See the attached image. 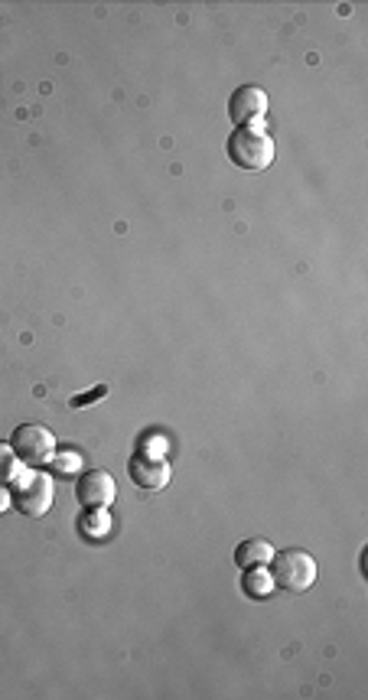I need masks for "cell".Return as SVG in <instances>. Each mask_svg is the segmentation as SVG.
Listing matches in <instances>:
<instances>
[{
	"mask_svg": "<svg viewBox=\"0 0 368 700\" xmlns=\"http://www.w3.org/2000/svg\"><path fill=\"white\" fill-rule=\"evenodd\" d=\"M271 567H274V574H271L274 583H277V587L290 590V593H303L316 583V560L307 551L274 554Z\"/></svg>",
	"mask_w": 368,
	"mask_h": 700,
	"instance_id": "4",
	"label": "cell"
},
{
	"mask_svg": "<svg viewBox=\"0 0 368 700\" xmlns=\"http://www.w3.org/2000/svg\"><path fill=\"white\" fill-rule=\"evenodd\" d=\"M114 495H118V486H114L111 473H105V469L82 473L79 482H75V499L85 508H111Z\"/></svg>",
	"mask_w": 368,
	"mask_h": 700,
	"instance_id": "6",
	"label": "cell"
},
{
	"mask_svg": "<svg viewBox=\"0 0 368 700\" xmlns=\"http://www.w3.org/2000/svg\"><path fill=\"white\" fill-rule=\"evenodd\" d=\"M111 528H114V521H111L108 508H88V512L79 518V531L85 534L88 541H105L111 534Z\"/></svg>",
	"mask_w": 368,
	"mask_h": 700,
	"instance_id": "10",
	"label": "cell"
},
{
	"mask_svg": "<svg viewBox=\"0 0 368 700\" xmlns=\"http://www.w3.org/2000/svg\"><path fill=\"white\" fill-rule=\"evenodd\" d=\"M274 140L258 131V127H235V134L228 137V157L238 170L261 173L274 163Z\"/></svg>",
	"mask_w": 368,
	"mask_h": 700,
	"instance_id": "1",
	"label": "cell"
},
{
	"mask_svg": "<svg viewBox=\"0 0 368 700\" xmlns=\"http://www.w3.org/2000/svg\"><path fill=\"white\" fill-rule=\"evenodd\" d=\"M10 505H14V495H10L7 486H0V515H7L10 512Z\"/></svg>",
	"mask_w": 368,
	"mask_h": 700,
	"instance_id": "13",
	"label": "cell"
},
{
	"mask_svg": "<svg viewBox=\"0 0 368 700\" xmlns=\"http://www.w3.org/2000/svg\"><path fill=\"white\" fill-rule=\"evenodd\" d=\"M241 590H245V596H251V600H268L277 590V583L268 574V567H248L245 577H241Z\"/></svg>",
	"mask_w": 368,
	"mask_h": 700,
	"instance_id": "9",
	"label": "cell"
},
{
	"mask_svg": "<svg viewBox=\"0 0 368 700\" xmlns=\"http://www.w3.org/2000/svg\"><path fill=\"white\" fill-rule=\"evenodd\" d=\"M53 499H56V482L49 479L46 473H40V469H33V473H23L17 479L14 505L20 508L23 515H30V518L46 515L49 508H53Z\"/></svg>",
	"mask_w": 368,
	"mask_h": 700,
	"instance_id": "3",
	"label": "cell"
},
{
	"mask_svg": "<svg viewBox=\"0 0 368 700\" xmlns=\"http://www.w3.org/2000/svg\"><path fill=\"white\" fill-rule=\"evenodd\" d=\"M53 466H56V473L69 476V473H75V469L82 466V456L79 453H56L53 456Z\"/></svg>",
	"mask_w": 368,
	"mask_h": 700,
	"instance_id": "12",
	"label": "cell"
},
{
	"mask_svg": "<svg viewBox=\"0 0 368 700\" xmlns=\"http://www.w3.org/2000/svg\"><path fill=\"white\" fill-rule=\"evenodd\" d=\"M128 476L134 479V486H141L147 492L154 489H163L173 476L170 463L163 460V456H154V453H137L134 460L128 463Z\"/></svg>",
	"mask_w": 368,
	"mask_h": 700,
	"instance_id": "7",
	"label": "cell"
},
{
	"mask_svg": "<svg viewBox=\"0 0 368 700\" xmlns=\"http://www.w3.org/2000/svg\"><path fill=\"white\" fill-rule=\"evenodd\" d=\"M274 547L264 541V538H248V541H241L235 547V564L238 567H268L271 560H274Z\"/></svg>",
	"mask_w": 368,
	"mask_h": 700,
	"instance_id": "8",
	"label": "cell"
},
{
	"mask_svg": "<svg viewBox=\"0 0 368 700\" xmlns=\"http://www.w3.org/2000/svg\"><path fill=\"white\" fill-rule=\"evenodd\" d=\"M20 476V460L10 443L0 440V486H7V482H14Z\"/></svg>",
	"mask_w": 368,
	"mask_h": 700,
	"instance_id": "11",
	"label": "cell"
},
{
	"mask_svg": "<svg viewBox=\"0 0 368 700\" xmlns=\"http://www.w3.org/2000/svg\"><path fill=\"white\" fill-rule=\"evenodd\" d=\"M228 118L235 121V127H258L268 118V95L258 85L238 88L232 101H228Z\"/></svg>",
	"mask_w": 368,
	"mask_h": 700,
	"instance_id": "5",
	"label": "cell"
},
{
	"mask_svg": "<svg viewBox=\"0 0 368 700\" xmlns=\"http://www.w3.org/2000/svg\"><path fill=\"white\" fill-rule=\"evenodd\" d=\"M10 447H14L20 463L40 469L46 463H53L56 437H53V430H46L43 424H23V427L14 430V440H10Z\"/></svg>",
	"mask_w": 368,
	"mask_h": 700,
	"instance_id": "2",
	"label": "cell"
}]
</instances>
